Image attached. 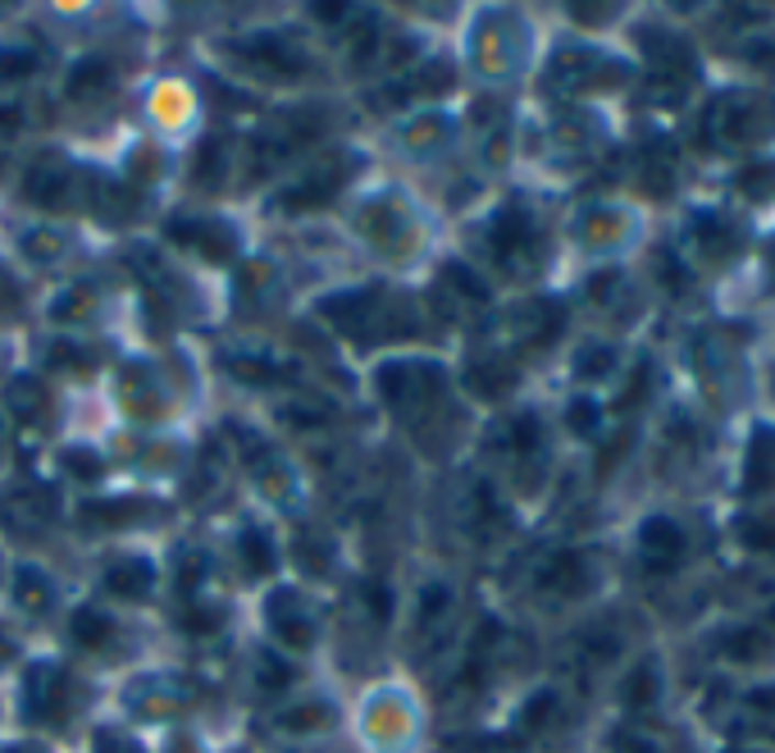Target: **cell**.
<instances>
[{"label":"cell","mask_w":775,"mask_h":753,"mask_svg":"<svg viewBox=\"0 0 775 753\" xmlns=\"http://www.w3.org/2000/svg\"><path fill=\"white\" fill-rule=\"evenodd\" d=\"M106 82H110V69L101 65V59H82V65L69 74V92L74 97H97Z\"/></svg>","instance_id":"obj_4"},{"label":"cell","mask_w":775,"mask_h":753,"mask_svg":"<svg viewBox=\"0 0 775 753\" xmlns=\"http://www.w3.org/2000/svg\"><path fill=\"white\" fill-rule=\"evenodd\" d=\"M261 680H265L269 689H284V685L292 680V667H288V662H284V657H274V653H265V657H261Z\"/></svg>","instance_id":"obj_8"},{"label":"cell","mask_w":775,"mask_h":753,"mask_svg":"<svg viewBox=\"0 0 775 753\" xmlns=\"http://www.w3.org/2000/svg\"><path fill=\"white\" fill-rule=\"evenodd\" d=\"M69 470L82 475V479H97V475H101V462H97V457H82V452H78V457H69Z\"/></svg>","instance_id":"obj_10"},{"label":"cell","mask_w":775,"mask_h":753,"mask_svg":"<svg viewBox=\"0 0 775 753\" xmlns=\"http://www.w3.org/2000/svg\"><path fill=\"white\" fill-rule=\"evenodd\" d=\"M59 689H65V676H59L55 667H37L33 676H27V708H33V712H55Z\"/></svg>","instance_id":"obj_2"},{"label":"cell","mask_w":775,"mask_h":753,"mask_svg":"<svg viewBox=\"0 0 775 753\" xmlns=\"http://www.w3.org/2000/svg\"><path fill=\"white\" fill-rule=\"evenodd\" d=\"M101 753H133V749L123 744V740H101Z\"/></svg>","instance_id":"obj_11"},{"label":"cell","mask_w":775,"mask_h":753,"mask_svg":"<svg viewBox=\"0 0 775 753\" xmlns=\"http://www.w3.org/2000/svg\"><path fill=\"white\" fill-rule=\"evenodd\" d=\"M237 549H242V562H246V571H252V576H261V571H269V566H274V553H269V539H265L261 530H242V539H237Z\"/></svg>","instance_id":"obj_5"},{"label":"cell","mask_w":775,"mask_h":753,"mask_svg":"<svg viewBox=\"0 0 775 753\" xmlns=\"http://www.w3.org/2000/svg\"><path fill=\"white\" fill-rule=\"evenodd\" d=\"M74 635H78V644H87V649H101V644L114 635V625H110V617L97 612V608H78V612H74Z\"/></svg>","instance_id":"obj_3"},{"label":"cell","mask_w":775,"mask_h":753,"mask_svg":"<svg viewBox=\"0 0 775 753\" xmlns=\"http://www.w3.org/2000/svg\"><path fill=\"white\" fill-rule=\"evenodd\" d=\"M5 753H33V749H5Z\"/></svg>","instance_id":"obj_12"},{"label":"cell","mask_w":775,"mask_h":753,"mask_svg":"<svg viewBox=\"0 0 775 753\" xmlns=\"http://www.w3.org/2000/svg\"><path fill=\"white\" fill-rule=\"evenodd\" d=\"M33 65H37V59L27 55V51H5V55H0V78H5V82H19V78L33 74Z\"/></svg>","instance_id":"obj_7"},{"label":"cell","mask_w":775,"mask_h":753,"mask_svg":"<svg viewBox=\"0 0 775 753\" xmlns=\"http://www.w3.org/2000/svg\"><path fill=\"white\" fill-rule=\"evenodd\" d=\"M27 192H33V201H59V192H65V169H33V178H27Z\"/></svg>","instance_id":"obj_6"},{"label":"cell","mask_w":775,"mask_h":753,"mask_svg":"<svg viewBox=\"0 0 775 753\" xmlns=\"http://www.w3.org/2000/svg\"><path fill=\"white\" fill-rule=\"evenodd\" d=\"M23 602L27 608H42L46 602V580H37V571H23Z\"/></svg>","instance_id":"obj_9"},{"label":"cell","mask_w":775,"mask_h":753,"mask_svg":"<svg viewBox=\"0 0 775 753\" xmlns=\"http://www.w3.org/2000/svg\"><path fill=\"white\" fill-rule=\"evenodd\" d=\"M151 580H155V571H151V562H142V557H123V562H114V566L106 571V589H110L114 598H142V594L151 589Z\"/></svg>","instance_id":"obj_1"}]
</instances>
